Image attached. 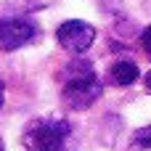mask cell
I'll list each match as a JSON object with an SVG mask.
<instances>
[{
    "label": "cell",
    "instance_id": "obj_1",
    "mask_svg": "<svg viewBox=\"0 0 151 151\" xmlns=\"http://www.w3.org/2000/svg\"><path fill=\"white\" fill-rule=\"evenodd\" d=\"M64 88H61V98L69 109L74 111H82V109H90L101 93H104V85L101 80L96 77L90 61H72L66 64L64 69Z\"/></svg>",
    "mask_w": 151,
    "mask_h": 151
},
{
    "label": "cell",
    "instance_id": "obj_2",
    "mask_svg": "<svg viewBox=\"0 0 151 151\" xmlns=\"http://www.w3.org/2000/svg\"><path fill=\"white\" fill-rule=\"evenodd\" d=\"M72 135V125L66 119H32L21 135V143L27 151H64Z\"/></svg>",
    "mask_w": 151,
    "mask_h": 151
},
{
    "label": "cell",
    "instance_id": "obj_3",
    "mask_svg": "<svg viewBox=\"0 0 151 151\" xmlns=\"http://www.w3.org/2000/svg\"><path fill=\"white\" fill-rule=\"evenodd\" d=\"M37 24L27 16H5L0 19V50H19L37 37Z\"/></svg>",
    "mask_w": 151,
    "mask_h": 151
},
{
    "label": "cell",
    "instance_id": "obj_4",
    "mask_svg": "<svg viewBox=\"0 0 151 151\" xmlns=\"http://www.w3.org/2000/svg\"><path fill=\"white\" fill-rule=\"evenodd\" d=\"M56 40L64 50L69 53H85L93 40H96V27L88 24V21H80V19H72V21H64L58 29H56Z\"/></svg>",
    "mask_w": 151,
    "mask_h": 151
},
{
    "label": "cell",
    "instance_id": "obj_5",
    "mask_svg": "<svg viewBox=\"0 0 151 151\" xmlns=\"http://www.w3.org/2000/svg\"><path fill=\"white\" fill-rule=\"evenodd\" d=\"M138 74H141V72H138V64H135V61H127V58L111 64V69H109V80H111L117 88L133 85V82L138 80Z\"/></svg>",
    "mask_w": 151,
    "mask_h": 151
},
{
    "label": "cell",
    "instance_id": "obj_6",
    "mask_svg": "<svg viewBox=\"0 0 151 151\" xmlns=\"http://www.w3.org/2000/svg\"><path fill=\"white\" fill-rule=\"evenodd\" d=\"M53 0H11L8 3V11H16L19 16H24V13H29V11H40V8H45V5H50Z\"/></svg>",
    "mask_w": 151,
    "mask_h": 151
},
{
    "label": "cell",
    "instance_id": "obj_7",
    "mask_svg": "<svg viewBox=\"0 0 151 151\" xmlns=\"http://www.w3.org/2000/svg\"><path fill=\"white\" fill-rule=\"evenodd\" d=\"M149 149H151V125H146L133 133V151H149Z\"/></svg>",
    "mask_w": 151,
    "mask_h": 151
},
{
    "label": "cell",
    "instance_id": "obj_8",
    "mask_svg": "<svg viewBox=\"0 0 151 151\" xmlns=\"http://www.w3.org/2000/svg\"><path fill=\"white\" fill-rule=\"evenodd\" d=\"M141 45H143V50L151 56V27H146V29L141 32Z\"/></svg>",
    "mask_w": 151,
    "mask_h": 151
},
{
    "label": "cell",
    "instance_id": "obj_9",
    "mask_svg": "<svg viewBox=\"0 0 151 151\" xmlns=\"http://www.w3.org/2000/svg\"><path fill=\"white\" fill-rule=\"evenodd\" d=\"M3 98H5V85H3V80H0V109H3Z\"/></svg>",
    "mask_w": 151,
    "mask_h": 151
},
{
    "label": "cell",
    "instance_id": "obj_10",
    "mask_svg": "<svg viewBox=\"0 0 151 151\" xmlns=\"http://www.w3.org/2000/svg\"><path fill=\"white\" fill-rule=\"evenodd\" d=\"M146 90H149V93H151V72H149V74H146Z\"/></svg>",
    "mask_w": 151,
    "mask_h": 151
},
{
    "label": "cell",
    "instance_id": "obj_11",
    "mask_svg": "<svg viewBox=\"0 0 151 151\" xmlns=\"http://www.w3.org/2000/svg\"><path fill=\"white\" fill-rule=\"evenodd\" d=\"M0 151H5V149H3V141H0Z\"/></svg>",
    "mask_w": 151,
    "mask_h": 151
}]
</instances>
